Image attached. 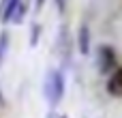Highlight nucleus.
Wrapping results in <instances>:
<instances>
[{
    "label": "nucleus",
    "instance_id": "nucleus-1",
    "mask_svg": "<svg viewBox=\"0 0 122 118\" xmlns=\"http://www.w3.org/2000/svg\"><path fill=\"white\" fill-rule=\"evenodd\" d=\"M43 95L47 99V103L51 107H56L62 97H64V75L58 69H49L45 75V84H43Z\"/></svg>",
    "mask_w": 122,
    "mask_h": 118
},
{
    "label": "nucleus",
    "instance_id": "nucleus-9",
    "mask_svg": "<svg viewBox=\"0 0 122 118\" xmlns=\"http://www.w3.org/2000/svg\"><path fill=\"white\" fill-rule=\"evenodd\" d=\"M39 37H41V26L34 24V26H32V32H30V45H32V47L39 43Z\"/></svg>",
    "mask_w": 122,
    "mask_h": 118
},
{
    "label": "nucleus",
    "instance_id": "nucleus-12",
    "mask_svg": "<svg viewBox=\"0 0 122 118\" xmlns=\"http://www.w3.org/2000/svg\"><path fill=\"white\" fill-rule=\"evenodd\" d=\"M6 2H9V0H0V11L4 9V4H6Z\"/></svg>",
    "mask_w": 122,
    "mask_h": 118
},
{
    "label": "nucleus",
    "instance_id": "nucleus-7",
    "mask_svg": "<svg viewBox=\"0 0 122 118\" xmlns=\"http://www.w3.org/2000/svg\"><path fill=\"white\" fill-rule=\"evenodd\" d=\"M26 11H28V0H19L17 11H15V15H13V19H11V21L21 24V21H24V17H26Z\"/></svg>",
    "mask_w": 122,
    "mask_h": 118
},
{
    "label": "nucleus",
    "instance_id": "nucleus-11",
    "mask_svg": "<svg viewBox=\"0 0 122 118\" xmlns=\"http://www.w3.org/2000/svg\"><path fill=\"white\" fill-rule=\"evenodd\" d=\"M43 9V0H36V4H34V13H39Z\"/></svg>",
    "mask_w": 122,
    "mask_h": 118
},
{
    "label": "nucleus",
    "instance_id": "nucleus-6",
    "mask_svg": "<svg viewBox=\"0 0 122 118\" xmlns=\"http://www.w3.org/2000/svg\"><path fill=\"white\" fill-rule=\"evenodd\" d=\"M17 4H19V0H9V2L4 4V9L0 11V21H2V24H9V21L13 19L15 11H17Z\"/></svg>",
    "mask_w": 122,
    "mask_h": 118
},
{
    "label": "nucleus",
    "instance_id": "nucleus-2",
    "mask_svg": "<svg viewBox=\"0 0 122 118\" xmlns=\"http://www.w3.org/2000/svg\"><path fill=\"white\" fill-rule=\"evenodd\" d=\"M97 62H99V71L101 73H109L116 67V52L109 45H101L99 54H97Z\"/></svg>",
    "mask_w": 122,
    "mask_h": 118
},
{
    "label": "nucleus",
    "instance_id": "nucleus-8",
    "mask_svg": "<svg viewBox=\"0 0 122 118\" xmlns=\"http://www.w3.org/2000/svg\"><path fill=\"white\" fill-rule=\"evenodd\" d=\"M6 49H9V32L2 30L0 32V64H2L4 56H6Z\"/></svg>",
    "mask_w": 122,
    "mask_h": 118
},
{
    "label": "nucleus",
    "instance_id": "nucleus-13",
    "mask_svg": "<svg viewBox=\"0 0 122 118\" xmlns=\"http://www.w3.org/2000/svg\"><path fill=\"white\" fill-rule=\"evenodd\" d=\"M47 118H56V112H49V116Z\"/></svg>",
    "mask_w": 122,
    "mask_h": 118
},
{
    "label": "nucleus",
    "instance_id": "nucleus-3",
    "mask_svg": "<svg viewBox=\"0 0 122 118\" xmlns=\"http://www.w3.org/2000/svg\"><path fill=\"white\" fill-rule=\"evenodd\" d=\"M58 52H60V58L64 64L71 62V37H69V30L66 26L60 28V37H58Z\"/></svg>",
    "mask_w": 122,
    "mask_h": 118
},
{
    "label": "nucleus",
    "instance_id": "nucleus-5",
    "mask_svg": "<svg viewBox=\"0 0 122 118\" xmlns=\"http://www.w3.org/2000/svg\"><path fill=\"white\" fill-rule=\"evenodd\" d=\"M77 49H79V54H84V56L90 52V28H88L86 24L79 26V32H77Z\"/></svg>",
    "mask_w": 122,
    "mask_h": 118
},
{
    "label": "nucleus",
    "instance_id": "nucleus-4",
    "mask_svg": "<svg viewBox=\"0 0 122 118\" xmlns=\"http://www.w3.org/2000/svg\"><path fill=\"white\" fill-rule=\"evenodd\" d=\"M107 92L112 97H122V67L112 73V77L107 80Z\"/></svg>",
    "mask_w": 122,
    "mask_h": 118
},
{
    "label": "nucleus",
    "instance_id": "nucleus-10",
    "mask_svg": "<svg viewBox=\"0 0 122 118\" xmlns=\"http://www.w3.org/2000/svg\"><path fill=\"white\" fill-rule=\"evenodd\" d=\"M56 4H58V13L62 15L64 13V0H56Z\"/></svg>",
    "mask_w": 122,
    "mask_h": 118
},
{
    "label": "nucleus",
    "instance_id": "nucleus-14",
    "mask_svg": "<svg viewBox=\"0 0 122 118\" xmlns=\"http://www.w3.org/2000/svg\"><path fill=\"white\" fill-rule=\"evenodd\" d=\"M0 103H2V92H0Z\"/></svg>",
    "mask_w": 122,
    "mask_h": 118
}]
</instances>
